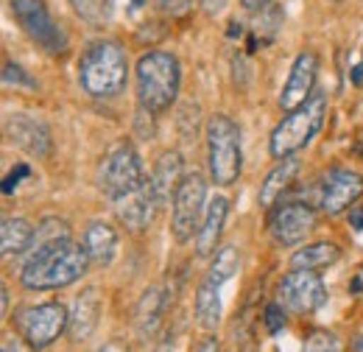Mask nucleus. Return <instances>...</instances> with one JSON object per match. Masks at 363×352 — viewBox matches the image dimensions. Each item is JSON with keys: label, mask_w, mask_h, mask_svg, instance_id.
<instances>
[{"label": "nucleus", "mask_w": 363, "mask_h": 352, "mask_svg": "<svg viewBox=\"0 0 363 352\" xmlns=\"http://www.w3.org/2000/svg\"><path fill=\"white\" fill-rule=\"evenodd\" d=\"M227 216H229L227 196L210 199L204 221H201V229H199V235H196V255H199V258H213V255L221 249V235H224Z\"/></svg>", "instance_id": "dca6fc26"}, {"label": "nucleus", "mask_w": 363, "mask_h": 352, "mask_svg": "<svg viewBox=\"0 0 363 352\" xmlns=\"http://www.w3.org/2000/svg\"><path fill=\"white\" fill-rule=\"evenodd\" d=\"M11 11H14L17 23L23 26V31L40 45L45 53L62 56L67 50V34L48 14L43 0H11Z\"/></svg>", "instance_id": "9d476101"}, {"label": "nucleus", "mask_w": 363, "mask_h": 352, "mask_svg": "<svg viewBox=\"0 0 363 352\" xmlns=\"http://www.w3.org/2000/svg\"><path fill=\"white\" fill-rule=\"evenodd\" d=\"M154 352H174V341H162Z\"/></svg>", "instance_id": "58836bf2"}, {"label": "nucleus", "mask_w": 363, "mask_h": 352, "mask_svg": "<svg viewBox=\"0 0 363 352\" xmlns=\"http://www.w3.org/2000/svg\"><path fill=\"white\" fill-rule=\"evenodd\" d=\"M363 196V176L347 168H333L321 179V196L318 204L327 216H341L347 213Z\"/></svg>", "instance_id": "ddd939ff"}, {"label": "nucleus", "mask_w": 363, "mask_h": 352, "mask_svg": "<svg viewBox=\"0 0 363 352\" xmlns=\"http://www.w3.org/2000/svg\"><path fill=\"white\" fill-rule=\"evenodd\" d=\"M277 302L288 313H296V316L313 313L327 302V285H324L318 271L294 268L282 277V282L277 288Z\"/></svg>", "instance_id": "1a4fd4ad"}, {"label": "nucleus", "mask_w": 363, "mask_h": 352, "mask_svg": "<svg viewBox=\"0 0 363 352\" xmlns=\"http://www.w3.org/2000/svg\"><path fill=\"white\" fill-rule=\"evenodd\" d=\"M157 210H162V207H160V202H157L148 179L143 182V187H137L135 193H129V196H123V199L115 202V213H118L121 224H126L129 232H135V235L145 232L151 226Z\"/></svg>", "instance_id": "2eb2a0df"}, {"label": "nucleus", "mask_w": 363, "mask_h": 352, "mask_svg": "<svg viewBox=\"0 0 363 352\" xmlns=\"http://www.w3.org/2000/svg\"><path fill=\"white\" fill-rule=\"evenodd\" d=\"M3 82H6L9 87H11V84H14V87H26V89L37 87V82H34L20 65H14V62H6V65H3Z\"/></svg>", "instance_id": "c85d7f7f"}, {"label": "nucleus", "mask_w": 363, "mask_h": 352, "mask_svg": "<svg viewBox=\"0 0 363 352\" xmlns=\"http://www.w3.org/2000/svg\"><path fill=\"white\" fill-rule=\"evenodd\" d=\"M157 6H160L165 14L177 17V14H184V11L190 9V0H157Z\"/></svg>", "instance_id": "7c9ffc66"}, {"label": "nucleus", "mask_w": 363, "mask_h": 352, "mask_svg": "<svg viewBox=\"0 0 363 352\" xmlns=\"http://www.w3.org/2000/svg\"><path fill=\"white\" fill-rule=\"evenodd\" d=\"M274 0H240V6L246 9V11H263L266 6H272Z\"/></svg>", "instance_id": "72a5a7b5"}, {"label": "nucleus", "mask_w": 363, "mask_h": 352, "mask_svg": "<svg viewBox=\"0 0 363 352\" xmlns=\"http://www.w3.org/2000/svg\"><path fill=\"white\" fill-rule=\"evenodd\" d=\"M279 26H282V11H279V6L272 3V6H266L263 11H257L255 28H252V48L274 43V37L279 34Z\"/></svg>", "instance_id": "a878e982"}, {"label": "nucleus", "mask_w": 363, "mask_h": 352, "mask_svg": "<svg viewBox=\"0 0 363 352\" xmlns=\"http://www.w3.org/2000/svg\"><path fill=\"white\" fill-rule=\"evenodd\" d=\"M6 137L9 143H14L17 148H23L26 154L48 160L53 151V137L43 118L28 115V112H14L6 118Z\"/></svg>", "instance_id": "f8f14e48"}, {"label": "nucleus", "mask_w": 363, "mask_h": 352, "mask_svg": "<svg viewBox=\"0 0 363 352\" xmlns=\"http://www.w3.org/2000/svg\"><path fill=\"white\" fill-rule=\"evenodd\" d=\"M324 118H327V95L313 92L302 106L288 112L274 126L272 140H269V151L274 160H285V157H294L296 151H302L318 134Z\"/></svg>", "instance_id": "20e7f679"}, {"label": "nucleus", "mask_w": 363, "mask_h": 352, "mask_svg": "<svg viewBox=\"0 0 363 352\" xmlns=\"http://www.w3.org/2000/svg\"><path fill=\"white\" fill-rule=\"evenodd\" d=\"M302 352H338V339L333 333H327V330H313L305 339Z\"/></svg>", "instance_id": "cd10ccee"}, {"label": "nucleus", "mask_w": 363, "mask_h": 352, "mask_svg": "<svg viewBox=\"0 0 363 352\" xmlns=\"http://www.w3.org/2000/svg\"><path fill=\"white\" fill-rule=\"evenodd\" d=\"M90 268V255L84 243L59 238L43 246H34V255L20 271V282L28 291H56L79 282Z\"/></svg>", "instance_id": "f257e3e1"}, {"label": "nucleus", "mask_w": 363, "mask_h": 352, "mask_svg": "<svg viewBox=\"0 0 363 352\" xmlns=\"http://www.w3.org/2000/svg\"><path fill=\"white\" fill-rule=\"evenodd\" d=\"M299 168H302V163H299V160H296V154H294V157L279 160L272 171H269L266 182L260 185V204H263L266 210H272L274 204L282 199V193L291 187V182L296 179Z\"/></svg>", "instance_id": "4be33fe9"}, {"label": "nucleus", "mask_w": 363, "mask_h": 352, "mask_svg": "<svg viewBox=\"0 0 363 352\" xmlns=\"http://www.w3.org/2000/svg\"><path fill=\"white\" fill-rule=\"evenodd\" d=\"M143 182H145L143 160H140L135 145L129 140H121L118 145H112L98 168V187L104 190V196L118 202V199L135 193L137 187H143Z\"/></svg>", "instance_id": "423d86ee"}, {"label": "nucleus", "mask_w": 363, "mask_h": 352, "mask_svg": "<svg viewBox=\"0 0 363 352\" xmlns=\"http://www.w3.org/2000/svg\"><path fill=\"white\" fill-rule=\"evenodd\" d=\"M182 179H184L182 176V154L179 151H165L157 160L151 176H148V185H151L160 207H165L168 202H174V193H177V187L182 185Z\"/></svg>", "instance_id": "6ab92c4d"}, {"label": "nucleus", "mask_w": 363, "mask_h": 352, "mask_svg": "<svg viewBox=\"0 0 363 352\" xmlns=\"http://www.w3.org/2000/svg\"><path fill=\"white\" fill-rule=\"evenodd\" d=\"M341 258V249L335 243H327V241H318L311 246H302L291 255V268H308V271H318V268H327Z\"/></svg>", "instance_id": "b1692460"}, {"label": "nucleus", "mask_w": 363, "mask_h": 352, "mask_svg": "<svg viewBox=\"0 0 363 352\" xmlns=\"http://www.w3.org/2000/svg\"><path fill=\"white\" fill-rule=\"evenodd\" d=\"M3 352H11V350H9V347H3Z\"/></svg>", "instance_id": "79ce46f5"}, {"label": "nucleus", "mask_w": 363, "mask_h": 352, "mask_svg": "<svg viewBox=\"0 0 363 352\" xmlns=\"http://www.w3.org/2000/svg\"><path fill=\"white\" fill-rule=\"evenodd\" d=\"M350 224H352V226L361 232V229H363V207H361V210H352V213H350Z\"/></svg>", "instance_id": "c9c22d12"}, {"label": "nucleus", "mask_w": 363, "mask_h": 352, "mask_svg": "<svg viewBox=\"0 0 363 352\" xmlns=\"http://www.w3.org/2000/svg\"><path fill=\"white\" fill-rule=\"evenodd\" d=\"M221 288L216 280L204 277L196 288V321L204 327V330H216L221 324V316H224V302H221Z\"/></svg>", "instance_id": "412c9836"}, {"label": "nucleus", "mask_w": 363, "mask_h": 352, "mask_svg": "<svg viewBox=\"0 0 363 352\" xmlns=\"http://www.w3.org/2000/svg\"><path fill=\"white\" fill-rule=\"evenodd\" d=\"M165 308H168V297L160 285H151V288L143 291V297H140L135 308V333L140 341H151L160 333Z\"/></svg>", "instance_id": "f3484780"}, {"label": "nucleus", "mask_w": 363, "mask_h": 352, "mask_svg": "<svg viewBox=\"0 0 363 352\" xmlns=\"http://www.w3.org/2000/svg\"><path fill=\"white\" fill-rule=\"evenodd\" d=\"M37 232L31 226V221L20 219H3V226H0V246H3V255L11 258V255H23L26 249H31Z\"/></svg>", "instance_id": "5701e85b"}, {"label": "nucleus", "mask_w": 363, "mask_h": 352, "mask_svg": "<svg viewBox=\"0 0 363 352\" xmlns=\"http://www.w3.org/2000/svg\"><path fill=\"white\" fill-rule=\"evenodd\" d=\"M263 321H266V327H269V333H279L282 327H285V308L279 305V302H272V305H266L263 310Z\"/></svg>", "instance_id": "c756f323"}, {"label": "nucleus", "mask_w": 363, "mask_h": 352, "mask_svg": "<svg viewBox=\"0 0 363 352\" xmlns=\"http://www.w3.org/2000/svg\"><path fill=\"white\" fill-rule=\"evenodd\" d=\"M355 352H363V333L355 339Z\"/></svg>", "instance_id": "a19ab883"}, {"label": "nucleus", "mask_w": 363, "mask_h": 352, "mask_svg": "<svg viewBox=\"0 0 363 352\" xmlns=\"http://www.w3.org/2000/svg\"><path fill=\"white\" fill-rule=\"evenodd\" d=\"M196 352H221V344H218L216 336H207V339H201V344L196 347Z\"/></svg>", "instance_id": "473e14b6"}, {"label": "nucleus", "mask_w": 363, "mask_h": 352, "mask_svg": "<svg viewBox=\"0 0 363 352\" xmlns=\"http://www.w3.org/2000/svg\"><path fill=\"white\" fill-rule=\"evenodd\" d=\"M98 352H129V350H126V347H123L121 341H109L106 347H101Z\"/></svg>", "instance_id": "e433bc0d"}, {"label": "nucleus", "mask_w": 363, "mask_h": 352, "mask_svg": "<svg viewBox=\"0 0 363 352\" xmlns=\"http://www.w3.org/2000/svg\"><path fill=\"white\" fill-rule=\"evenodd\" d=\"M238 268H240V249L227 243V246H221V249L213 255V263H210L204 277L216 280L218 285H227L229 280L238 274Z\"/></svg>", "instance_id": "393cba45"}, {"label": "nucleus", "mask_w": 363, "mask_h": 352, "mask_svg": "<svg viewBox=\"0 0 363 352\" xmlns=\"http://www.w3.org/2000/svg\"><path fill=\"white\" fill-rule=\"evenodd\" d=\"M84 249L90 255V263L101 265H112L115 255H118V229L106 221H92L90 226L84 229Z\"/></svg>", "instance_id": "aec40b11"}, {"label": "nucleus", "mask_w": 363, "mask_h": 352, "mask_svg": "<svg viewBox=\"0 0 363 352\" xmlns=\"http://www.w3.org/2000/svg\"><path fill=\"white\" fill-rule=\"evenodd\" d=\"M3 316H9V288H3Z\"/></svg>", "instance_id": "ea45409f"}, {"label": "nucleus", "mask_w": 363, "mask_h": 352, "mask_svg": "<svg viewBox=\"0 0 363 352\" xmlns=\"http://www.w3.org/2000/svg\"><path fill=\"white\" fill-rule=\"evenodd\" d=\"M23 341L31 350H48L70 324V310L62 302H43V305H31L23 308L14 319Z\"/></svg>", "instance_id": "6e6552de"}, {"label": "nucleus", "mask_w": 363, "mask_h": 352, "mask_svg": "<svg viewBox=\"0 0 363 352\" xmlns=\"http://www.w3.org/2000/svg\"><path fill=\"white\" fill-rule=\"evenodd\" d=\"M98 319H101V297L95 288H87L76 297V302L70 308V324H67L70 341H76V344L87 341L98 327Z\"/></svg>", "instance_id": "a211bd4d"}, {"label": "nucleus", "mask_w": 363, "mask_h": 352, "mask_svg": "<svg viewBox=\"0 0 363 352\" xmlns=\"http://www.w3.org/2000/svg\"><path fill=\"white\" fill-rule=\"evenodd\" d=\"M70 6L87 26H104L112 17V0H70Z\"/></svg>", "instance_id": "bb28decb"}, {"label": "nucleus", "mask_w": 363, "mask_h": 352, "mask_svg": "<svg viewBox=\"0 0 363 352\" xmlns=\"http://www.w3.org/2000/svg\"><path fill=\"white\" fill-rule=\"evenodd\" d=\"M316 79H318V56L313 50H305L294 59L288 82L279 92V106L285 112H294L296 106H302L313 92H316Z\"/></svg>", "instance_id": "4468645a"}, {"label": "nucleus", "mask_w": 363, "mask_h": 352, "mask_svg": "<svg viewBox=\"0 0 363 352\" xmlns=\"http://www.w3.org/2000/svg\"><path fill=\"white\" fill-rule=\"evenodd\" d=\"M207 182L201 174H187L174 193V210H171V232L177 243L193 241L201 229V216L207 213Z\"/></svg>", "instance_id": "0eeeda50"}, {"label": "nucleus", "mask_w": 363, "mask_h": 352, "mask_svg": "<svg viewBox=\"0 0 363 352\" xmlns=\"http://www.w3.org/2000/svg\"><path fill=\"white\" fill-rule=\"evenodd\" d=\"M28 174H31V168H28V165H17L11 174L6 176V182H3V193H11V190L20 185V179H23V176H28Z\"/></svg>", "instance_id": "2f4dec72"}, {"label": "nucleus", "mask_w": 363, "mask_h": 352, "mask_svg": "<svg viewBox=\"0 0 363 352\" xmlns=\"http://www.w3.org/2000/svg\"><path fill=\"white\" fill-rule=\"evenodd\" d=\"M137 76V101L140 109L148 115L168 112L179 95L182 65L168 50H148L140 56L135 67Z\"/></svg>", "instance_id": "7ed1b4c3"}, {"label": "nucleus", "mask_w": 363, "mask_h": 352, "mask_svg": "<svg viewBox=\"0 0 363 352\" xmlns=\"http://www.w3.org/2000/svg\"><path fill=\"white\" fill-rule=\"evenodd\" d=\"M352 82H355V84H361V82H363V65H358V67H355V73H352Z\"/></svg>", "instance_id": "4c0bfd02"}, {"label": "nucleus", "mask_w": 363, "mask_h": 352, "mask_svg": "<svg viewBox=\"0 0 363 352\" xmlns=\"http://www.w3.org/2000/svg\"><path fill=\"white\" fill-rule=\"evenodd\" d=\"M316 229V210L305 202H282L274 204L269 216V232L279 246H299Z\"/></svg>", "instance_id": "9b49d317"}, {"label": "nucleus", "mask_w": 363, "mask_h": 352, "mask_svg": "<svg viewBox=\"0 0 363 352\" xmlns=\"http://www.w3.org/2000/svg\"><path fill=\"white\" fill-rule=\"evenodd\" d=\"M201 6H204L207 14H218V11L227 6V0H201Z\"/></svg>", "instance_id": "f704fd0d"}, {"label": "nucleus", "mask_w": 363, "mask_h": 352, "mask_svg": "<svg viewBox=\"0 0 363 352\" xmlns=\"http://www.w3.org/2000/svg\"><path fill=\"white\" fill-rule=\"evenodd\" d=\"M207 137V168L210 179L221 187H229L238 182L243 171V151H240V126L224 115H213L204 126Z\"/></svg>", "instance_id": "39448f33"}, {"label": "nucleus", "mask_w": 363, "mask_h": 352, "mask_svg": "<svg viewBox=\"0 0 363 352\" xmlns=\"http://www.w3.org/2000/svg\"><path fill=\"white\" fill-rule=\"evenodd\" d=\"M335 3H341V0H335Z\"/></svg>", "instance_id": "37998d69"}, {"label": "nucleus", "mask_w": 363, "mask_h": 352, "mask_svg": "<svg viewBox=\"0 0 363 352\" xmlns=\"http://www.w3.org/2000/svg\"><path fill=\"white\" fill-rule=\"evenodd\" d=\"M361 154H363V148H361Z\"/></svg>", "instance_id": "c03bdc74"}, {"label": "nucleus", "mask_w": 363, "mask_h": 352, "mask_svg": "<svg viewBox=\"0 0 363 352\" xmlns=\"http://www.w3.org/2000/svg\"><path fill=\"white\" fill-rule=\"evenodd\" d=\"M126 82H129V59L118 43L98 40L82 53L79 84L90 98H98V101L118 98L126 89Z\"/></svg>", "instance_id": "f03ea898"}]
</instances>
